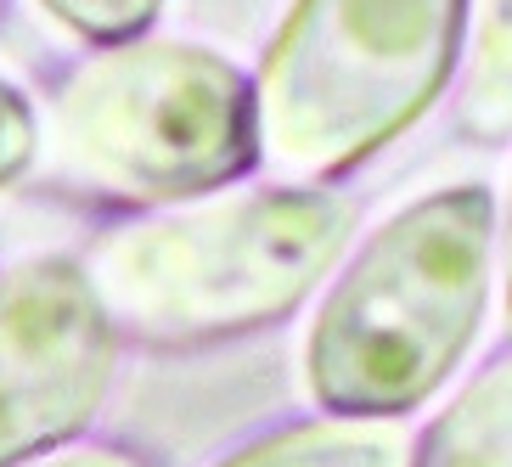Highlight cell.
Listing matches in <instances>:
<instances>
[{
    "mask_svg": "<svg viewBox=\"0 0 512 467\" xmlns=\"http://www.w3.org/2000/svg\"><path fill=\"white\" fill-rule=\"evenodd\" d=\"M496 203L467 181L377 226L310 327V394L338 417H406L451 377L490 299Z\"/></svg>",
    "mask_w": 512,
    "mask_h": 467,
    "instance_id": "cell-1",
    "label": "cell"
},
{
    "mask_svg": "<svg viewBox=\"0 0 512 467\" xmlns=\"http://www.w3.org/2000/svg\"><path fill=\"white\" fill-rule=\"evenodd\" d=\"M355 203L321 186L226 197L192 214L130 220L79 259L113 332L192 349L282 321L344 254Z\"/></svg>",
    "mask_w": 512,
    "mask_h": 467,
    "instance_id": "cell-2",
    "label": "cell"
},
{
    "mask_svg": "<svg viewBox=\"0 0 512 467\" xmlns=\"http://www.w3.org/2000/svg\"><path fill=\"white\" fill-rule=\"evenodd\" d=\"M46 181L85 203H175L259 164L254 85L186 40H124L74 62L46 102Z\"/></svg>",
    "mask_w": 512,
    "mask_h": 467,
    "instance_id": "cell-3",
    "label": "cell"
},
{
    "mask_svg": "<svg viewBox=\"0 0 512 467\" xmlns=\"http://www.w3.org/2000/svg\"><path fill=\"white\" fill-rule=\"evenodd\" d=\"M467 0H293L254 85L259 164L327 181L439 102Z\"/></svg>",
    "mask_w": 512,
    "mask_h": 467,
    "instance_id": "cell-4",
    "label": "cell"
},
{
    "mask_svg": "<svg viewBox=\"0 0 512 467\" xmlns=\"http://www.w3.org/2000/svg\"><path fill=\"white\" fill-rule=\"evenodd\" d=\"M113 321L79 259L0 271V467L62 445L113 383Z\"/></svg>",
    "mask_w": 512,
    "mask_h": 467,
    "instance_id": "cell-5",
    "label": "cell"
},
{
    "mask_svg": "<svg viewBox=\"0 0 512 467\" xmlns=\"http://www.w3.org/2000/svg\"><path fill=\"white\" fill-rule=\"evenodd\" d=\"M411 467H512V355L490 361L428 422Z\"/></svg>",
    "mask_w": 512,
    "mask_h": 467,
    "instance_id": "cell-6",
    "label": "cell"
},
{
    "mask_svg": "<svg viewBox=\"0 0 512 467\" xmlns=\"http://www.w3.org/2000/svg\"><path fill=\"white\" fill-rule=\"evenodd\" d=\"M220 467H406V439L377 422H293L248 439Z\"/></svg>",
    "mask_w": 512,
    "mask_h": 467,
    "instance_id": "cell-7",
    "label": "cell"
},
{
    "mask_svg": "<svg viewBox=\"0 0 512 467\" xmlns=\"http://www.w3.org/2000/svg\"><path fill=\"white\" fill-rule=\"evenodd\" d=\"M456 136L462 141L512 136V0H484L479 40H473L462 96H456Z\"/></svg>",
    "mask_w": 512,
    "mask_h": 467,
    "instance_id": "cell-8",
    "label": "cell"
},
{
    "mask_svg": "<svg viewBox=\"0 0 512 467\" xmlns=\"http://www.w3.org/2000/svg\"><path fill=\"white\" fill-rule=\"evenodd\" d=\"M40 6L85 40H130L158 17L164 0H40Z\"/></svg>",
    "mask_w": 512,
    "mask_h": 467,
    "instance_id": "cell-9",
    "label": "cell"
},
{
    "mask_svg": "<svg viewBox=\"0 0 512 467\" xmlns=\"http://www.w3.org/2000/svg\"><path fill=\"white\" fill-rule=\"evenodd\" d=\"M34 152H40V119L23 102V91L0 79V186L17 181L34 164Z\"/></svg>",
    "mask_w": 512,
    "mask_h": 467,
    "instance_id": "cell-10",
    "label": "cell"
},
{
    "mask_svg": "<svg viewBox=\"0 0 512 467\" xmlns=\"http://www.w3.org/2000/svg\"><path fill=\"white\" fill-rule=\"evenodd\" d=\"M46 467H152V462L136 451H124V445H79V451L57 456V462H46Z\"/></svg>",
    "mask_w": 512,
    "mask_h": 467,
    "instance_id": "cell-11",
    "label": "cell"
},
{
    "mask_svg": "<svg viewBox=\"0 0 512 467\" xmlns=\"http://www.w3.org/2000/svg\"><path fill=\"white\" fill-rule=\"evenodd\" d=\"M507 338H512V214H507Z\"/></svg>",
    "mask_w": 512,
    "mask_h": 467,
    "instance_id": "cell-12",
    "label": "cell"
}]
</instances>
